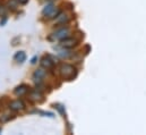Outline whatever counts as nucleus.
Here are the masks:
<instances>
[{
    "instance_id": "ddd939ff",
    "label": "nucleus",
    "mask_w": 146,
    "mask_h": 135,
    "mask_svg": "<svg viewBox=\"0 0 146 135\" xmlns=\"http://www.w3.org/2000/svg\"><path fill=\"white\" fill-rule=\"evenodd\" d=\"M61 107H62V106H60V104H54V108H57V109H58V110H59L61 114H64L65 109H64V108H61Z\"/></svg>"
},
{
    "instance_id": "4468645a",
    "label": "nucleus",
    "mask_w": 146,
    "mask_h": 135,
    "mask_svg": "<svg viewBox=\"0 0 146 135\" xmlns=\"http://www.w3.org/2000/svg\"><path fill=\"white\" fill-rule=\"evenodd\" d=\"M18 2H19V3H22V5H25V3H27V2H29V0H18Z\"/></svg>"
},
{
    "instance_id": "39448f33",
    "label": "nucleus",
    "mask_w": 146,
    "mask_h": 135,
    "mask_svg": "<svg viewBox=\"0 0 146 135\" xmlns=\"http://www.w3.org/2000/svg\"><path fill=\"white\" fill-rule=\"evenodd\" d=\"M9 108L13 111H19V110H24L25 109V104H24V102L21 101V100H15V101L10 102Z\"/></svg>"
},
{
    "instance_id": "f257e3e1",
    "label": "nucleus",
    "mask_w": 146,
    "mask_h": 135,
    "mask_svg": "<svg viewBox=\"0 0 146 135\" xmlns=\"http://www.w3.org/2000/svg\"><path fill=\"white\" fill-rule=\"evenodd\" d=\"M76 74H77V70L72 65H64L60 68V75L66 81H72L76 77Z\"/></svg>"
},
{
    "instance_id": "0eeeda50",
    "label": "nucleus",
    "mask_w": 146,
    "mask_h": 135,
    "mask_svg": "<svg viewBox=\"0 0 146 135\" xmlns=\"http://www.w3.org/2000/svg\"><path fill=\"white\" fill-rule=\"evenodd\" d=\"M54 65V61L50 57H43L41 60V66L45 69H52Z\"/></svg>"
},
{
    "instance_id": "f8f14e48",
    "label": "nucleus",
    "mask_w": 146,
    "mask_h": 135,
    "mask_svg": "<svg viewBox=\"0 0 146 135\" xmlns=\"http://www.w3.org/2000/svg\"><path fill=\"white\" fill-rule=\"evenodd\" d=\"M13 118H14V116H13V115L5 114L3 116H1V117H0V123H6V122H8L9 119H13Z\"/></svg>"
},
{
    "instance_id": "9d476101",
    "label": "nucleus",
    "mask_w": 146,
    "mask_h": 135,
    "mask_svg": "<svg viewBox=\"0 0 146 135\" xmlns=\"http://www.w3.org/2000/svg\"><path fill=\"white\" fill-rule=\"evenodd\" d=\"M44 76H45V72H44L42 68H40V69H37L36 72L34 73V75H33V80H34L35 83H41L42 80L44 78Z\"/></svg>"
},
{
    "instance_id": "1a4fd4ad",
    "label": "nucleus",
    "mask_w": 146,
    "mask_h": 135,
    "mask_svg": "<svg viewBox=\"0 0 146 135\" xmlns=\"http://www.w3.org/2000/svg\"><path fill=\"white\" fill-rule=\"evenodd\" d=\"M69 22V17L66 15V14H62V13H60L57 17H56V24H58V25H65V24H67Z\"/></svg>"
},
{
    "instance_id": "2eb2a0df",
    "label": "nucleus",
    "mask_w": 146,
    "mask_h": 135,
    "mask_svg": "<svg viewBox=\"0 0 146 135\" xmlns=\"http://www.w3.org/2000/svg\"><path fill=\"white\" fill-rule=\"evenodd\" d=\"M0 107H1V103H0Z\"/></svg>"
},
{
    "instance_id": "423d86ee",
    "label": "nucleus",
    "mask_w": 146,
    "mask_h": 135,
    "mask_svg": "<svg viewBox=\"0 0 146 135\" xmlns=\"http://www.w3.org/2000/svg\"><path fill=\"white\" fill-rule=\"evenodd\" d=\"M44 97H43V94L40 92V91H32L31 92V94H30V100L33 102H42L44 99H43Z\"/></svg>"
},
{
    "instance_id": "6e6552de",
    "label": "nucleus",
    "mask_w": 146,
    "mask_h": 135,
    "mask_svg": "<svg viewBox=\"0 0 146 135\" xmlns=\"http://www.w3.org/2000/svg\"><path fill=\"white\" fill-rule=\"evenodd\" d=\"M29 89H30V88H29L27 85H25V84H22V85L17 86V88L15 89V94H16L17 97H23V96H25V94L27 93Z\"/></svg>"
},
{
    "instance_id": "9b49d317",
    "label": "nucleus",
    "mask_w": 146,
    "mask_h": 135,
    "mask_svg": "<svg viewBox=\"0 0 146 135\" xmlns=\"http://www.w3.org/2000/svg\"><path fill=\"white\" fill-rule=\"evenodd\" d=\"M14 59H15L17 63H19V64H23V63L25 61V59H26V55H25L24 51H18V52L14 56Z\"/></svg>"
},
{
    "instance_id": "7ed1b4c3",
    "label": "nucleus",
    "mask_w": 146,
    "mask_h": 135,
    "mask_svg": "<svg viewBox=\"0 0 146 135\" xmlns=\"http://www.w3.org/2000/svg\"><path fill=\"white\" fill-rule=\"evenodd\" d=\"M69 34H70V31H69L67 27H66V29L62 27V29H59L58 31H56V32L53 33V37L57 39V40H64V39L68 37Z\"/></svg>"
},
{
    "instance_id": "20e7f679",
    "label": "nucleus",
    "mask_w": 146,
    "mask_h": 135,
    "mask_svg": "<svg viewBox=\"0 0 146 135\" xmlns=\"http://www.w3.org/2000/svg\"><path fill=\"white\" fill-rule=\"evenodd\" d=\"M60 44L65 49H70V48H74L77 44V40L73 39V37H66V39L61 40V43Z\"/></svg>"
},
{
    "instance_id": "f03ea898",
    "label": "nucleus",
    "mask_w": 146,
    "mask_h": 135,
    "mask_svg": "<svg viewBox=\"0 0 146 135\" xmlns=\"http://www.w3.org/2000/svg\"><path fill=\"white\" fill-rule=\"evenodd\" d=\"M42 14H43L45 17H48V18H56V17L60 14V10H59L58 8H56L53 5H48V6L44 7Z\"/></svg>"
}]
</instances>
